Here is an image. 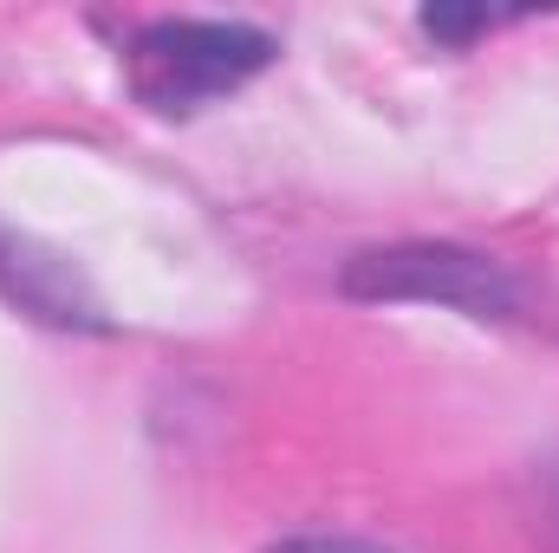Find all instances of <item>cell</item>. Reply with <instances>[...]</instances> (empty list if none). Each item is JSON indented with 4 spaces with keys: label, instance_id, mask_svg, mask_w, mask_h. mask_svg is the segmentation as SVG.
<instances>
[{
    "label": "cell",
    "instance_id": "obj_2",
    "mask_svg": "<svg viewBox=\"0 0 559 553\" xmlns=\"http://www.w3.org/2000/svg\"><path fill=\"white\" fill-rule=\"evenodd\" d=\"M352 293H371V299H442V306H462L475 319H501L514 313V286L501 280L495 261L481 255H462V248H391V255H358Z\"/></svg>",
    "mask_w": 559,
    "mask_h": 553
},
{
    "label": "cell",
    "instance_id": "obj_1",
    "mask_svg": "<svg viewBox=\"0 0 559 553\" xmlns=\"http://www.w3.org/2000/svg\"><path fill=\"white\" fill-rule=\"evenodd\" d=\"M274 59V39L248 20H150L138 26L124 66L131 92L163 118H189L222 92L248 85Z\"/></svg>",
    "mask_w": 559,
    "mask_h": 553
},
{
    "label": "cell",
    "instance_id": "obj_3",
    "mask_svg": "<svg viewBox=\"0 0 559 553\" xmlns=\"http://www.w3.org/2000/svg\"><path fill=\"white\" fill-rule=\"evenodd\" d=\"M274 553H384V548L352 541V534H299V541H280Z\"/></svg>",
    "mask_w": 559,
    "mask_h": 553
}]
</instances>
